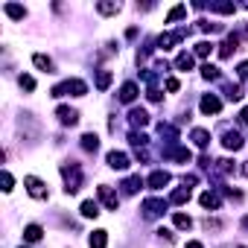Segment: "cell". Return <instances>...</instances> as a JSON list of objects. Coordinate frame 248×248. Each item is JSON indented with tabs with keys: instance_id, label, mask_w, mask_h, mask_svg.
<instances>
[{
	"instance_id": "1",
	"label": "cell",
	"mask_w": 248,
	"mask_h": 248,
	"mask_svg": "<svg viewBox=\"0 0 248 248\" xmlns=\"http://www.w3.org/2000/svg\"><path fill=\"white\" fill-rule=\"evenodd\" d=\"M62 175H64V193H76L82 187V170L79 164H62Z\"/></svg>"
},
{
	"instance_id": "2",
	"label": "cell",
	"mask_w": 248,
	"mask_h": 248,
	"mask_svg": "<svg viewBox=\"0 0 248 248\" xmlns=\"http://www.w3.org/2000/svg\"><path fill=\"white\" fill-rule=\"evenodd\" d=\"M85 93H88V85L82 79H67L53 88V96H85Z\"/></svg>"
},
{
	"instance_id": "3",
	"label": "cell",
	"mask_w": 248,
	"mask_h": 248,
	"mask_svg": "<svg viewBox=\"0 0 248 248\" xmlns=\"http://www.w3.org/2000/svg\"><path fill=\"white\" fill-rule=\"evenodd\" d=\"M167 213V202L164 199H146L143 202V216L146 219H158V216H164Z\"/></svg>"
},
{
	"instance_id": "4",
	"label": "cell",
	"mask_w": 248,
	"mask_h": 248,
	"mask_svg": "<svg viewBox=\"0 0 248 248\" xmlns=\"http://www.w3.org/2000/svg\"><path fill=\"white\" fill-rule=\"evenodd\" d=\"M24 187H27V193H30L32 199H47V187H44V181H41V178L27 175V178H24Z\"/></svg>"
},
{
	"instance_id": "5",
	"label": "cell",
	"mask_w": 248,
	"mask_h": 248,
	"mask_svg": "<svg viewBox=\"0 0 248 248\" xmlns=\"http://www.w3.org/2000/svg\"><path fill=\"white\" fill-rule=\"evenodd\" d=\"M96 196H99V202L108 207V210H117L120 207V199H117V193L108 187V184H102V187H96Z\"/></svg>"
},
{
	"instance_id": "6",
	"label": "cell",
	"mask_w": 248,
	"mask_h": 248,
	"mask_svg": "<svg viewBox=\"0 0 248 248\" xmlns=\"http://www.w3.org/2000/svg\"><path fill=\"white\" fill-rule=\"evenodd\" d=\"M56 117H59L62 126H76V123H79V111L70 108V105H59L56 108Z\"/></svg>"
},
{
	"instance_id": "7",
	"label": "cell",
	"mask_w": 248,
	"mask_h": 248,
	"mask_svg": "<svg viewBox=\"0 0 248 248\" xmlns=\"http://www.w3.org/2000/svg\"><path fill=\"white\" fill-rule=\"evenodd\" d=\"M105 161H108L111 170H120V172H123V170H129V155H126V152H117V149H114V152H108Z\"/></svg>"
},
{
	"instance_id": "8",
	"label": "cell",
	"mask_w": 248,
	"mask_h": 248,
	"mask_svg": "<svg viewBox=\"0 0 248 248\" xmlns=\"http://www.w3.org/2000/svg\"><path fill=\"white\" fill-rule=\"evenodd\" d=\"M199 108H202V114H219V111H222V99L213 96V93H207V96H202Z\"/></svg>"
},
{
	"instance_id": "9",
	"label": "cell",
	"mask_w": 248,
	"mask_h": 248,
	"mask_svg": "<svg viewBox=\"0 0 248 248\" xmlns=\"http://www.w3.org/2000/svg\"><path fill=\"white\" fill-rule=\"evenodd\" d=\"M222 143H225V149H231V152H239V149L245 146V138H242L239 132H225Z\"/></svg>"
},
{
	"instance_id": "10",
	"label": "cell",
	"mask_w": 248,
	"mask_h": 248,
	"mask_svg": "<svg viewBox=\"0 0 248 248\" xmlns=\"http://www.w3.org/2000/svg\"><path fill=\"white\" fill-rule=\"evenodd\" d=\"M164 158H172V161H178V164H190L193 152H190V149H184V146H170V149L164 152Z\"/></svg>"
},
{
	"instance_id": "11",
	"label": "cell",
	"mask_w": 248,
	"mask_h": 248,
	"mask_svg": "<svg viewBox=\"0 0 248 248\" xmlns=\"http://www.w3.org/2000/svg\"><path fill=\"white\" fill-rule=\"evenodd\" d=\"M146 184H149L152 190H164V187L170 184V172H167V170H155V172L149 175V181H146Z\"/></svg>"
},
{
	"instance_id": "12",
	"label": "cell",
	"mask_w": 248,
	"mask_h": 248,
	"mask_svg": "<svg viewBox=\"0 0 248 248\" xmlns=\"http://www.w3.org/2000/svg\"><path fill=\"white\" fill-rule=\"evenodd\" d=\"M129 123H132L135 129H143V126H149V114L143 108H132L129 111Z\"/></svg>"
},
{
	"instance_id": "13",
	"label": "cell",
	"mask_w": 248,
	"mask_h": 248,
	"mask_svg": "<svg viewBox=\"0 0 248 248\" xmlns=\"http://www.w3.org/2000/svg\"><path fill=\"white\" fill-rule=\"evenodd\" d=\"M184 38V30H178V32H164L161 38H158V47H164V50H172L178 41Z\"/></svg>"
},
{
	"instance_id": "14",
	"label": "cell",
	"mask_w": 248,
	"mask_h": 248,
	"mask_svg": "<svg viewBox=\"0 0 248 248\" xmlns=\"http://www.w3.org/2000/svg\"><path fill=\"white\" fill-rule=\"evenodd\" d=\"M138 99V85L135 82H126L120 88V102H135Z\"/></svg>"
},
{
	"instance_id": "15",
	"label": "cell",
	"mask_w": 248,
	"mask_h": 248,
	"mask_svg": "<svg viewBox=\"0 0 248 248\" xmlns=\"http://www.w3.org/2000/svg\"><path fill=\"white\" fill-rule=\"evenodd\" d=\"M236 47H239V35H233V32H231V35L225 38V44H222V50H219V56H222V59H231V53H233Z\"/></svg>"
},
{
	"instance_id": "16",
	"label": "cell",
	"mask_w": 248,
	"mask_h": 248,
	"mask_svg": "<svg viewBox=\"0 0 248 248\" xmlns=\"http://www.w3.org/2000/svg\"><path fill=\"white\" fill-rule=\"evenodd\" d=\"M175 70H181V73L193 70V53H178L175 56Z\"/></svg>"
},
{
	"instance_id": "17",
	"label": "cell",
	"mask_w": 248,
	"mask_h": 248,
	"mask_svg": "<svg viewBox=\"0 0 248 248\" xmlns=\"http://www.w3.org/2000/svg\"><path fill=\"white\" fill-rule=\"evenodd\" d=\"M32 64H35L38 70H44V73H53V59L44 56V53H35V56H32Z\"/></svg>"
},
{
	"instance_id": "18",
	"label": "cell",
	"mask_w": 248,
	"mask_h": 248,
	"mask_svg": "<svg viewBox=\"0 0 248 248\" xmlns=\"http://www.w3.org/2000/svg\"><path fill=\"white\" fill-rule=\"evenodd\" d=\"M88 245H91V248H105V245H108V231H93V233L88 236Z\"/></svg>"
},
{
	"instance_id": "19",
	"label": "cell",
	"mask_w": 248,
	"mask_h": 248,
	"mask_svg": "<svg viewBox=\"0 0 248 248\" xmlns=\"http://www.w3.org/2000/svg\"><path fill=\"white\" fill-rule=\"evenodd\" d=\"M199 202H202V207H207V210H216V207L222 204V202H219V196H216L213 190H207V193H202V199H199Z\"/></svg>"
},
{
	"instance_id": "20",
	"label": "cell",
	"mask_w": 248,
	"mask_h": 248,
	"mask_svg": "<svg viewBox=\"0 0 248 248\" xmlns=\"http://www.w3.org/2000/svg\"><path fill=\"white\" fill-rule=\"evenodd\" d=\"M3 12H6L9 18H15V21H24V18H27V9H24V6H18V3H6V6H3Z\"/></svg>"
},
{
	"instance_id": "21",
	"label": "cell",
	"mask_w": 248,
	"mask_h": 248,
	"mask_svg": "<svg viewBox=\"0 0 248 248\" xmlns=\"http://www.w3.org/2000/svg\"><path fill=\"white\" fill-rule=\"evenodd\" d=\"M82 149H85V152H96V149H99V138H96L93 132L82 135Z\"/></svg>"
},
{
	"instance_id": "22",
	"label": "cell",
	"mask_w": 248,
	"mask_h": 248,
	"mask_svg": "<svg viewBox=\"0 0 248 248\" xmlns=\"http://www.w3.org/2000/svg\"><path fill=\"white\" fill-rule=\"evenodd\" d=\"M41 236H44L41 225H27V228H24V239H27V242H38Z\"/></svg>"
},
{
	"instance_id": "23",
	"label": "cell",
	"mask_w": 248,
	"mask_h": 248,
	"mask_svg": "<svg viewBox=\"0 0 248 248\" xmlns=\"http://www.w3.org/2000/svg\"><path fill=\"white\" fill-rule=\"evenodd\" d=\"M193 140H196L199 149H207V146H210V135H207L204 129H193Z\"/></svg>"
},
{
	"instance_id": "24",
	"label": "cell",
	"mask_w": 248,
	"mask_h": 248,
	"mask_svg": "<svg viewBox=\"0 0 248 248\" xmlns=\"http://www.w3.org/2000/svg\"><path fill=\"white\" fill-rule=\"evenodd\" d=\"M170 202H172V204H184V202H190V187H178V190L170 196Z\"/></svg>"
},
{
	"instance_id": "25",
	"label": "cell",
	"mask_w": 248,
	"mask_h": 248,
	"mask_svg": "<svg viewBox=\"0 0 248 248\" xmlns=\"http://www.w3.org/2000/svg\"><path fill=\"white\" fill-rule=\"evenodd\" d=\"M140 187H143L140 175H132V178H126V181H123V190H126V193H138Z\"/></svg>"
},
{
	"instance_id": "26",
	"label": "cell",
	"mask_w": 248,
	"mask_h": 248,
	"mask_svg": "<svg viewBox=\"0 0 248 248\" xmlns=\"http://www.w3.org/2000/svg\"><path fill=\"white\" fill-rule=\"evenodd\" d=\"M111 79H114V76H111V70H99V73H96V88H99V91H108Z\"/></svg>"
},
{
	"instance_id": "27",
	"label": "cell",
	"mask_w": 248,
	"mask_h": 248,
	"mask_svg": "<svg viewBox=\"0 0 248 248\" xmlns=\"http://www.w3.org/2000/svg\"><path fill=\"white\" fill-rule=\"evenodd\" d=\"M82 216H85V219H96V216H99L96 202H82Z\"/></svg>"
},
{
	"instance_id": "28",
	"label": "cell",
	"mask_w": 248,
	"mask_h": 248,
	"mask_svg": "<svg viewBox=\"0 0 248 248\" xmlns=\"http://www.w3.org/2000/svg\"><path fill=\"white\" fill-rule=\"evenodd\" d=\"M172 222H175V228H181V231H190V228H193V219H190L187 213H175Z\"/></svg>"
},
{
	"instance_id": "29",
	"label": "cell",
	"mask_w": 248,
	"mask_h": 248,
	"mask_svg": "<svg viewBox=\"0 0 248 248\" xmlns=\"http://www.w3.org/2000/svg\"><path fill=\"white\" fill-rule=\"evenodd\" d=\"M120 9H123L120 3H96V12L99 15H117Z\"/></svg>"
},
{
	"instance_id": "30",
	"label": "cell",
	"mask_w": 248,
	"mask_h": 248,
	"mask_svg": "<svg viewBox=\"0 0 248 248\" xmlns=\"http://www.w3.org/2000/svg\"><path fill=\"white\" fill-rule=\"evenodd\" d=\"M210 9H213V12H219V15H233V12H236V6H233V3H210Z\"/></svg>"
},
{
	"instance_id": "31",
	"label": "cell",
	"mask_w": 248,
	"mask_h": 248,
	"mask_svg": "<svg viewBox=\"0 0 248 248\" xmlns=\"http://www.w3.org/2000/svg\"><path fill=\"white\" fill-rule=\"evenodd\" d=\"M187 15V6H175V9H170V15H167V24H175V21H181Z\"/></svg>"
},
{
	"instance_id": "32",
	"label": "cell",
	"mask_w": 248,
	"mask_h": 248,
	"mask_svg": "<svg viewBox=\"0 0 248 248\" xmlns=\"http://www.w3.org/2000/svg\"><path fill=\"white\" fill-rule=\"evenodd\" d=\"M210 53H213V44H210V41H199V44H196V56H199V59H207Z\"/></svg>"
},
{
	"instance_id": "33",
	"label": "cell",
	"mask_w": 248,
	"mask_h": 248,
	"mask_svg": "<svg viewBox=\"0 0 248 248\" xmlns=\"http://www.w3.org/2000/svg\"><path fill=\"white\" fill-rule=\"evenodd\" d=\"M202 76H204V79H210V82H216L222 73H219V67H213V64H202Z\"/></svg>"
},
{
	"instance_id": "34",
	"label": "cell",
	"mask_w": 248,
	"mask_h": 248,
	"mask_svg": "<svg viewBox=\"0 0 248 248\" xmlns=\"http://www.w3.org/2000/svg\"><path fill=\"white\" fill-rule=\"evenodd\" d=\"M225 96H228L231 102H239V99H242V88H239V85H228V88H225Z\"/></svg>"
},
{
	"instance_id": "35",
	"label": "cell",
	"mask_w": 248,
	"mask_h": 248,
	"mask_svg": "<svg viewBox=\"0 0 248 248\" xmlns=\"http://www.w3.org/2000/svg\"><path fill=\"white\" fill-rule=\"evenodd\" d=\"M0 181H3V193H12V184H15L12 172H6V170H3V175H0Z\"/></svg>"
},
{
	"instance_id": "36",
	"label": "cell",
	"mask_w": 248,
	"mask_h": 248,
	"mask_svg": "<svg viewBox=\"0 0 248 248\" xmlns=\"http://www.w3.org/2000/svg\"><path fill=\"white\" fill-rule=\"evenodd\" d=\"M18 85H21L24 91H32V88H35V79H32V76H24V73H21V76H18Z\"/></svg>"
},
{
	"instance_id": "37",
	"label": "cell",
	"mask_w": 248,
	"mask_h": 248,
	"mask_svg": "<svg viewBox=\"0 0 248 248\" xmlns=\"http://www.w3.org/2000/svg\"><path fill=\"white\" fill-rule=\"evenodd\" d=\"M199 30H202V32H219L222 27H219V24H210V21H199Z\"/></svg>"
},
{
	"instance_id": "38",
	"label": "cell",
	"mask_w": 248,
	"mask_h": 248,
	"mask_svg": "<svg viewBox=\"0 0 248 248\" xmlns=\"http://www.w3.org/2000/svg\"><path fill=\"white\" fill-rule=\"evenodd\" d=\"M236 76H239V79H242V82H245V79H248V62H242V64H239V67H236Z\"/></svg>"
},
{
	"instance_id": "39",
	"label": "cell",
	"mask_w": 248,
	"mask_h": 248,
	"mask_svg": "<svg viewBox=\"0 0 248 248\" xmlns=\"http://www.w3.org/2000/svg\"><path fill=\"white\" fill-rule=\"evenodd\" d=\"M178 88H181V82H178V79H167V91H172V93H175Z\"/></svg>"
},
{
	"instance_id": "40",
	"label": "cell",
	"mask_w": 248,
	"mask_h": 248,
	"mask_svg": "<svg viewBox=\"0 0 248 248\" xmlns=\"http://www.w3.org/2000/svg\"><path fill=\"white\" fill-rule=\"evenodd\" d=\"M239 120H242V123H245V126H248V105H245V108L239 111Z\"/></svg>"
},
{
	"instance_id": "41",
	"label": "cell",
	"mask_w": 248,
	"mask_h": 248,
	"mask_svg": "<svg viewBox=\"0 0 248 248\" xmlns=\"http://www.w3.org/2000/svg\"><path fill=\"white\" fill-rule=\"evenodd\" d=\"M184 248H204V245H202V242H187Z\"/></svg>"
},
{
	"instance_id": "42",
	"label": "cell",
	"mask_w": 248,
	"mask_h": 248,
	"mask_svg": "<svg viewBox=\"0 0 248 248\" xmlns=\"http://www.w3.org/2000/svg\"><path fill=\"white\" fill-rule=\"evenodd\" d=\"M242 172H245V175H248V161H245V164H242Z\"/></svg>"
},
{
	"instance_id": "43",
	"label": "cell",
	"mask_w": 248,
	"mask_h": 248,
	"mask_svg": "<svg viewBox=\"0 0 248 248\" xmlns=\"http://www.w3.org/2000/svg\"><path fill=\"white\" fill-rule=\"evenodd\" d=\"M242 222H245V228H248V216H245V219H242Z\"/></svg>"
},
{
	"instance_id": "44",
	"label": "cell",
	"mask_w": 248,
	"mask_h": 248,
	"mask_svg": "<svg viewBox=\"0 0 248 248\" xmlns=\"http://www.w3.org/2000/svg\"><path fill=\"white\" fill-rule=\"evenodd\" d=\"M245 35H248V24H245Z\"/></svg>"
}]
</instances>
